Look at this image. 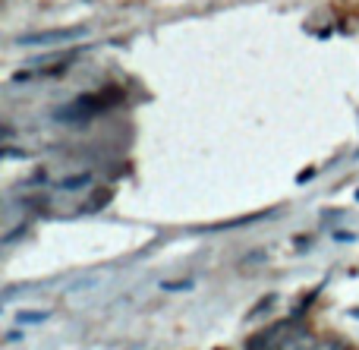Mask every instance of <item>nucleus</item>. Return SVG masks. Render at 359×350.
<instances>
[{
  "label": "nucleus",
  "mask_w": 359,
  "mask_h": 350,
  "mask_svg": "<svg viewBox=\"0 0 359 350\" xmlns=\"http://www.w3.org/2000/svg\"><path fill=\"white\" fill-rule=\"evenodd\" d=\"M278 303H280V297L278 294H265V297H259V300L249 307V322H262V319H268L271 316V309H278Z\"/></svg>",
  "instance_id": "2"
},
{
  "label": "nucleus",
  "mask_w": 359,
  "mask_h": 350,
  "mask_svg": "<svg viewBox=\"0 0 359 350\" xmlns=\"http://www.w3.org/2000/svg\"><path fill=\"white\" fill-rule=\"evenodd\" d=\"M278 350H316V344H312V335H290L280 341Z\"/></svg>",
  "instance_id": "5"
},
{
  "label": "nucleus",
  "mask_w": 359,
  "mask_h": 350,
  "mask_svg": "<svg viewBox=\"0 0 359 350\" xmlns=\"http://www.w3.org/2000/svg\"><path fill=\"white\" fill-rule=\"evenodd\" d=\"M334 240H337V243H353L356 234H344V231H337V234H334Z\"/></svg>",
  "instance_id": "9"
},
{
  "label": "nucleus",
  "mask_w": 359,
  "mask_h": 350,
  "mask_svg": "<svg viewBox=\"0 0 359 350\" xmlns=\"http://www.w3.org/2000/svg\"><path fill=\"white\" fill-rule=\"evenodd\" d=\"M316 350H341V341H328V344H322V347H316Z\"/></svg>",
  "instance_id": "10"
},
{
  "label": "nucleus",
  "mask_w": 359,
  "mask_h": 350,
  "mask_svg": "<svg viewBox=\"0 0 359 350\" xmlns=\"http://www.w3.org/2000/svg\"><path fill=\"white\" fill-rule=\"evenodd\" d=\"M192 284H196L192 278H186V281H164L161 290H168V294H177V290H189Z\"/></svg>",
  "instance_id": "7"
},
{
  "label": "nucleus",
  "mask_w": 359,
  "mask_h": 350,
  "mask_svg": "<svg viewBox=\"0 0 359 350\" xmlns=\"http://www.w3.org/2000/svg\"><path fill=\"white\" fill-rule=\"evenodd\" d=\"M356 199H359V196H356Z\"/></svg>",
  "instance_id": "11"
},
{
  "label": "nucleus",
  "mask_w": 359,
  "mask_h": 350,
  "mask_svg": "<svg viewBox=\"0 0 359 350\" xmlns=\"http://www.w3.org/2000/svg\"><path fill=\"white\" fill-rule=\"evenodd\" d=\"M88 183H92V170H79V174L63 177V180L57 183V189H60V193H76V189H86Z\"/></svg>",
  "instance_id": "4"
},
{
  "label": "nucleus",
  "mask_w": 359,
  "mask_h": 350,
  "mask_svg": "<svg viewBox=\"0 0 359 350\" xmlns=\"http://www.w3.org/2000/svg\"><path fill=\"white\" fill-rule=\"evenodd\" d=\"M50 319V309H19L16 316H13V322H16V328H29V325H44V322Z\"/></svg>",
  "instance_id": "3"
},
{
  "label": "nucleus",
  "mask_w": 359,
  "mask_h": 350,
  "mask_svg": "<svg viewBox=\"0 0 359 350\" xmlns=\"http://www.w3.org/2000/svg\"><path fill=\"white\" fill-rule=\"evenodd\" d=\"M4 341H6V344H19V341H22V328H16V332H6Z\"/></svg>",
  "instance_id": "8"
},
{
  "label": "nucleus",
  "mask_w": 359,
  "mask_h": 350,
  "mask_svg": "<svg viewBox=\"0 0 359 350\" xmlns=\"http://www.w3.org/2000/svg\"><path fill=\"white\" fill-rule=\"evenodd\" d=\"M86 35V25H69V29H50V32H35V35L16 38L19 48H57V44L76 41Z\"/></svg>",
  "instance_id": "1"
},
{
  "label": "nucleus",
  "mask_w": 359,
  "mask_h": 350,
  "mask_svg": "<svg viewBox=\"0 0 359 350\" xmlns=\"http://www.w3.org/2000/svg\"><path fill=\"white\" fill-rule=\"evenodd\" d=\"M246 350H271V335H255L246 344Z\"/></svg>",
  "instance_id": "6"
}]
</instances>
